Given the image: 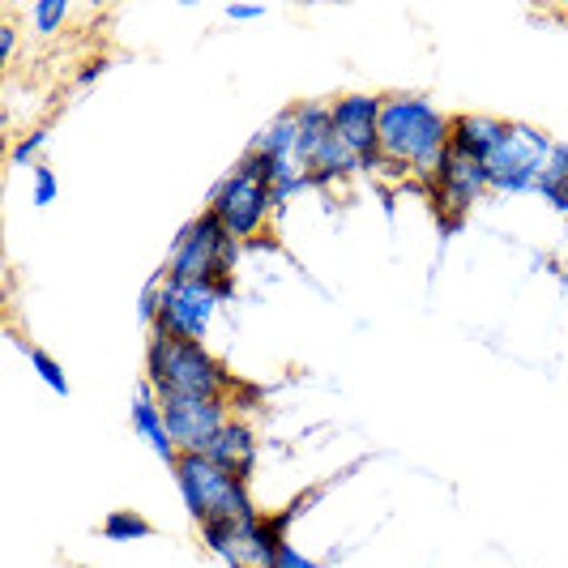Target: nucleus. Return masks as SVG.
I'll use <instances>...</instances> for the list:
<instances>
[{
  "label": "nucleus",
  "instance_id": "4",
  "mask_svg": "<svg viewBox=\"0 0 568 568\" xmlns=\"http://www.w3.org/2000/svg\"><path fill=\"white\" fill-rule=\"evenodd\" d=\"M175 487L189 517L205 526V521H235V526H256L261 509L248 496V479L223 470L219 462H210L205 454H180L175 462Z\"/></svg>",
  "mask_w": 568,
  "mask_h": 568
},
{
  "label": "nucleus",
  "instance_id": "12",
  "mask_svg": "<svg viewBox=\"0 0 568 568\" xmlns=\"http://www.w3.org/2000/svg\"><path fill=\"white\" fill-rule=\"evenodd\" d=\"M133 427H138V436H142L145 445L154 449V457H159L168 470H175L180 445L171 440L168 419H163V402H159V394H154L145 381L138 385V394H133Z\"/></svg>",
  "mask_w": 568,
  "mask_h": 568
},
{
  "label": "nucleus",
  "instance_id": "1",
  "mask_svg": "<svg viewBox=\"0 0 568 568\" xmlns=\"http://www.w3.org/2000/svg\"><path fill=\"white\" fill-rule=\"evenodd\" d=\"M142 381L159 398H223L235 406V415H240V394H256L223 368V359L205 342L175 338L168 329H150Z\"/></svg>",
  "mask_w": 568,
  "mask_h": 568
},
{
  "label": "nucleus",
  "instance_id": "13",
  "mask_svg": "<svg viewBox=\"0 0 568 568\" xmlns=\"http://www.w3.org/2000/svg\"><path fill=\"white\" fill-rule=\"evenodd\" d=\"M295 124H300L295 163L304 171H313L321 150L334 142V108H329V99H304V103H295Z\"/></svg>",
  "mask_w": 568,
  "mask_h": 568
},
{
  "label": "nucleus",
  "instance_id": "19",
  "mask_svg": "<svg viewBox=\"0 0 568 568\" xmlns=\"http://www.w3.org/2000/svg\"><path fill=\"white\" fill-rule=\"evenodd\" d=\"M30 22H34L39 34H57V30L69 22V0H34Z\"/></svg>",
  "mask_w": 568,
  "mask_h": 568
},
{
  "label": "nucleus",
  "instance_id": "15",
  "mask_svg": "<svg viewBox=\"0 0 568 568\" xmlns=\"http://www.w3.org/2000/svg\"><path fill=\"white\" fill-rule=\"evenodd\" d=\"M295 142H300V124H295V108H283V112L274 115L261 133L253 138L248 150L256 154H265V159H274V163H286V159H295Z\"/></svg>",
  "mask_w": 568,
  "mask_h": 568
},
{
  "label": "nucleus",
  "instance_id": "21",
  "mask_svg": "<svg viewBox=\"0 0 568 568\" xmlns=\"http://www.w3.org/2000/svg\"><path fill=\"white\" fill-rule=\"evenodd\" d=\"M57 197H60L57 171L48 168V163H39V168H34V205H39V210H48Z\"/></svg>",
  "mask_w": 568,
  "mask_h": 568
},
{
  "label": "nucleus",
  "instance_id": "27",
  "mask_svg": "<svg viewBox=\"0 0 568 568\" xmlns=\"http://www.w3.org/2000/svg\"><path fill=\"white\" fill-rule=\"evenodd\" d=\"M231 568H248V565H231Z\"/></svg>",
  "mask_w": 568,
  "mask_h": 568
},
{
  "label": "nucleus",
  "instance_id": "14",
  "mask_svg": "<svg viewBox=\"0 0 568 568\" xmlns=\"http://www.w3.org/2000/svg\"><path fill=\"white\" fill-rule=\"evenodd\" d=\"M205 457L210 462H219L223 470H231V475H240V479H253L256 470V432L240 415L235 419H227V427L205 445Z\"/></svg>",
  "mask_w": 568,
  "mask_h": 568
},
{
  "label": "nucleus",
  "instance_id": "22",
  "mask_svg": "<svg viewBox=\"0 0 568 568\" xmlns=\"http://www.w3.org/2000/svg\"><path fill=\"white\" fill-rule=\"evenodd\" d=\"M159 286H163V274H154V278H150V286L142 291V300H138V313H142L145 325H154V321H159V304H163Z\"/></svg>",
  "mask_w": 568,
  "mask_h": 568
},
{
  "label": "nucleus",
  "instance_id": "6",
  "mask_svg": "<svg viewBox=\"0 0 568 568\" xmlns=\"http://www.w3.org/2000/svg\"><path fill=\"white\" fill-rule=\"evenodd\" d=\"M556 142L535 129L509 120L500 145L487 154V175H491V193H539V175L551 159Z\"/></svg>",
  "mask_w": 568,
  "mask_h": 568
},
{
  "label": "nucleus",
  "instance_id": "20",
  "mask_svg": "<svg viewBox=\"0 0 568 568\" xmlns=\"http://www.w3.org/2000/svg\"><path fill=\"white\" fill-rule=\"evenodd\" d=\"M43 145H48V124L30 129L27 138H18V142H13V150H9L13 168H39V154H43Z\"/></svg>",
  "mask_w": 568,
  "mask_h": 568
},
{
  "label": "nucleus",
  "instance_id": "3",
  "mask_svg": "<svg viewBox=\"0 0 568 568\" xmlns=\"http://www.w3.org/2000/svg\"><path fill=\"white\" fill-rule=\"evenodd\" d=\"M205 210L223 223V227L240 240V244H253L265 235L270 219H274V159L244 150L235 159V168L214 184V193L205 201Z\"/></svg>",
  "mask_w": 568,
  "mask_h": 568
},
{
  "label": "nucleus",
  "instance_id": "8",
  "mask_svg": "<svg viewBox=\"0 0 568 568\" xmlns=\"http://www.w3.org/2000/svg\"><path fill=\"white\" fill-rule=\"evenodd\" d=\"M159 295H163V304H159V321L150 329H168L175 338L205 342L210 325H214V313L223 308V295H219L214 278H201V283L163 278Z\"/></svg>",
  "mask_w": 568,
  "mask_h": 568
},
{
  "label": "nucleus",
  "instance_id": "11",
  "mask_svg": "<svg viewBox=\"0 0 568 568\" xmlns=\"http://www.w3.org/2000/svg\"><path fill=\"white\" fill-rule=\"evenodd\" d=\"M505 124H509V120H500V115L457 112L454 120H449V150L487 163V154H491V150L500 145V138H505Z\"/></svg>",
  "mask_w": 568,
  "mask_h": 568
},
{
  "label": "nucleus",
  "instance_id": "26",
  "mask_svg": "<svg viewBox=\"0 0 568 568\" xmlns=\"http://www.w3.org/2000/svg\"><path fill=\"white\" fill-rule=\"evenodd\" d=\"M0 57H4V64H13V57H18V30L9 27H0Z\"/></svg>",
  "mask_w": 568,
  "mask_h": 568
},
{
  "label": "nucleus",
  "instance_id": "17",
  "mask_svg": "<svg viewBox=\"0 0 568 568\" xmlns=\"http://www.w3.org/2000/svg\"><path fill=\"white\" fill-rule=\"evenodd\" d=\"M99 535H103L108 542H138V539H154V526L145 521L142 513L115 509V513H108V517H103Z\"/></svg>",
  "mask_w": 568,
  "mask_h": 568
},
{
  "label": "nucleus",
  "instance_id": "16",
  "mask_svg": "<svg viewBox=\"0 0 568 568\" xmlns=\"http://www.w3.org/2000/svg\"><path fill=\"white\" fill-rule=\"evenodd\" d=\"M539 197L556 214L568 219V142H556V150H551V159H547V168L539 175Z\"/></svg>",
  "mask_w": 568,
  "mask_h": 568
},
{
  "label": "nucleus",
  "instance_id": "7",
  "mask_svg": "<svg viewBox=\"0 0 568 568\" xmlns=\"http://www.w3.org/2000/svg\"><path fill=\"white\" fill-rule=\"evenodd\" d=\"M424 189H427V201H432L436 214H440V223L454 231L457 223L470 214V205H479V197L491 193V175H487V163L449 150Z\"/></svg>",
  "mask_w": 568,
  "mask_h": 568
},
{
  "label": "nucleus",
  "instance_id": "5",
  "mask_svg": "<svg viewBox=\"0 0 568 568\" xmlns=\"http://www.w3.org/2000/svg\"><path fill=\"white\" fill-rule=\"evenodd\" d=\"M240 248H244V244H240V240H235L210 210H201L197 219H189V223L180 227V235L171 240L163 278H175V283H201V278L235 274Z\"/></svg>",
  "mask_w": 568,
  "mask_h": 568
},
{
  "label": "nucleus",
  "instance_id": "9",
  "mask_svg": "<svg viewBox=\"0 0 568 568\" xmlns=\"http://www.w3.org/2000/svg\"><path fill=\"white\" fill-rule=\"evenodd\" d=\"M329 108H334V133L355 150L359 168L364 171L381 168L385 163L381 159V112H385V94L351 90V94L329 99Z\"/></svg>",
  "mask_w": 568,
  "mask_h": 568
},
{
  "label": "nucleus",
  "instance_id": "24",
  "mask_svg": "<svg viewBox=\"0 0 568 568\" xmlns=\"http://www.w3.org/2000/svg\"><path fill=\"white\" fill-rule=\"evenodd\" d=\"M108 69H112V64H108V60H103V57L85 60L82 69L73 73V85H94V82H99V78H103V73H108Z\"/></svg>",
  "mask_w": 568,
  "mask_h": 568
},
{
  "label": "nucleus",
  "instance_id": "25",
  "mask_svg": "<svg viewBox=\"0 0 568 568\" xmlns=\"http://www.w3.org/2000/svg\"><path fill=\"white\" fill-rule=\"evenodd\" d=\"M227 18L231 22H256V18H265V4H227Z\"/></svg>",
  "mask_w": 568,
  "mask_h": 568
},
{
  "label": "nucleus",
  "instance_id": "18",
  "mask_svg": "<svg viewBox=\"0 0 568 568\" xmlns=\"http://www.w3.org/2000/svg\"><path fill=\"white\" fill-rule=\"evenodd\" d=\"M22 351H27V359H30V368H34V376L52 389V394H60V398H69V376H64V368H60L57 359L43 351V346H27L22 342Z\"/></svg>",
  "mask_w": 568,
  "mask_h": 568
},
{
  "label": "nucleus",
  "instance_id": "2",
  "mask_svg": "<svg viewBox=\"0 0 568 568\" xmlns=\"http://www.w3.org/2000/svg\"><path fill=\"white\" fill-rule=\"evenodd\" d=\"M449 120L454 115H445L424 94H406V90L385 94L381 159L394 163L398 171H410L419 184H427L436 175V168H440V159L449 154Z\"/></svg>",
  "mask_w": 568,
  "mask_h": 568
},
{
  "label": "nucleus",
  "instance_id": "10",
  "mask_svg": "<svg viewBox=\"0 0 568 568\" xmlns=\"http://www.w3.org/2000/svg\"><path fill=\"white\" fill-rule=\"evenodd\" d=\"M163 402V419H168L171 440L180 445V454H205V445L235 419V406L223 398H159Z\"/></svg>",
  "mask_w": 568,
  "mask_h": 568
},
{
  "label": "nucleus",
  "instance_id": "23",
  "mask_svg": "<svg viewBox=\"0 0 568 568\" xmlns=\"http://www.w3.org/2000/svg\"><path fill=\"white\" fill-rule=\"evenodd\" d=\"M274 568H325L321 560H313V556H304L300 547H291L286 542L283 551H278V560H274Z\"/></svg>",
  "mask_w": 568,
  "mask_h": 568
}]
</instances>
